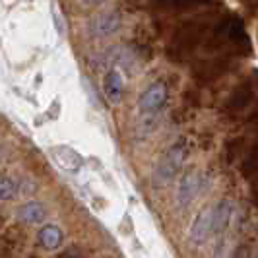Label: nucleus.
Returning a JSON list of instances; mask_svg holds the SVG:
<instances>
[{"mask_svg":"<svg viewBox=\"0 0 258 258\" xmlns=\"http://www.w3.org/2000/svg\"><path fill=\"white\" fill-rule=\"evenodd\" d=\"M220 18L221 16H218L216 12H206L181 22L171 33V39L167 43L169 60L175 64H182L190 60L194 52L200 49V45L206 43L212 27Z\"/></svg>","mask_w":258,"mask_h":258,"instance_id":"nucleus-1","label":"nucleus"},{"mask_svg":"<svg viewBox=\"0 0 258 258\" xmlns=\"http://www.w3.org/2000/svg\"><path fill=\"white\" fill-rule=\"evenodd\" d=\"M250 39L246 35L245 24L239 16H221L220 20L214 24L206 43H204V51L208 54H223V56H246L250 54Z\"/></svg>","mask_w":258,"mask_h":258,"instance_id":"nucleus-2","label":"nucleus"},{"mask_svg":"<svg viewBox=\"0 0 258 258\" xmlns=\"http://www.w3.org/2000/svg\"><path fill=\"white\" fill-rule=\"evenodd\" d=\"M258 93V70H254L252 76L245 78L241 84L235 86V90L231 91V95L225 99V103L221 107L223 115L229 118H237L239 115H243L246 109L252 105V101L256 99Z\"/></svg>","mask_w":258,"mask_h":258,"instance_id":"nucleus-3","label":"nucleus"},{"mask_svg":"<svg viewBox=\"0 0 258 258\" xmlns=\"http://www.w3.org/2000/svg\"><path fill=\"white\" fill-rule=\"evenodd\" d=\"M233 62H235V58H231V56L212 54L208 58H200L194 62L192 76L198 84L206 86V84H212L214 80L221 78L223 74H227L233 68Z\"/></svg>","mask_w":258,"mask_h":258,"instance_id":"nucleus-4","label":"nucleus"},{"mask_svg":"<svg viewBox=\"0 0 258 258\" xmlns=\"http://www.w3.org/2000/svg\"><path fill=\"white\" fill-rule=\"evenodd\" d=\"M184 157H186V144L179 140L169 148L165 155L161 157V161L157 163L155 169V181L159 184H165L169 182L179 171H181L182 163H184Z\"/></svg>","mask_w":258,"mask_h":258,"instance_id":"nucleus-5","label":"nucleus"},{"mask_svg":"<svg viewBox=\"0 0 258 258\" xmlns=\"http://www.w3.org/2000/svg\"><path fill=\"white\" fill-rule=\"evenodd\" d=\"M167 101V86L163 82H152L140 95L138 107L144 115H154L163 109V105Z\"/></svg>","mask_w":258,"mask_h":258,"instance_id":"nucleus-6","label":"nucleus"},{"mask_svg":"<svg viewBox=\"0 0 258 258\" xmlns=\"http://www.w3.org/2000/svg\"><path fill=\"white\" fill-rule=\"evenodd\" d=\"M26 245V231L22 225H12L0 235V258H18Z\"/></svg>","mask_w":258,"mask_h":258,"instance_id":"nucleus-7","label":"nucleus"},{"mask_svg":"<svg viewBox=\"0 0 258 258\" xmlns=\"http://www.w3.org/2000/svg\"><path fill=\"white\" fill-rule=\"evenodd\" d=\"M233 202L223 198L216 206H212V235H221L229 227V223L233 220Z\"/></svg>","mask_w":258,"mask_h":258,"instance_id":"nucleus-8","label":"nucleus"},{"mask_svg":"<svg viewBox=\"0 0 258 258\" xmlns=\"http://www.w3.org/2000/svg\"><path fill=\"white\" fill-rule=\"evenodd\" d=\"M210 235H212V206L204 208L194 218L192 227H190V241L194 245H202L206 243Z\"/></svg>","mask_w":258,"mask_h":258,"instance_id":"nucleus-9","label":"nucleus"},{"mask_svg":"<svg viewBox=\"0 0 258 258\" xmlns=\"http://www.w3.org/2000/svg\"><path fill=\"white\" fill-rule=\"evenodd\" d=\"M103 90H105V95H107L113 103H118V101L122 99V93H124V74H122V70L111 68V70L107 72L105 82H103Z\"/></svg>","mask_w":258,"mask_h":258,"instance_id":"nucleus-10","label":"nucleus"},{"mask_svg":"<svg viewBox=\"0 0 258 258\" xmlns=\"http://www.w3.org/2000/svg\"><path fill=\"white\" fill-rule=\"evenodd\" d=\"M198 186H200V179L194 171L184 173V177L181 179L179 186H177V200L181 206H188L192 202V198L198 192Z\"/></svg>","mask_w":258,"mask_h":258,"instance_id":"nucleus-11","label":"nucleus"},{"mask_svg":"<svg viewBox=\"0 0 258 258\" xmlns=\"http://www.w3.org/2000/svg\"><path fill=\"white\" fill-rule=\"evenodd\" d=\"M214 0H152V6L157 12H177V10H192L206 6Z\"/></svg>","mask_w":258,"mask_h":258,"instance_id":"nucleus-12","label":"nucleus"},{"mask_svg":"<svg viewBox=\"0 0 258 258\" xmlns=\"http://www.w3.org/2000/svg\"><path fill=\"white\" fill-rule=\"evenodd\" d=\"M62 239H64L62 229H60L58 225H54V223H47V225L41 227V231H39V245L43 246V248H47V250H56V248H60Z\"/></svg>","mask_w":258,"mask_h":258,"instance_id":"nucleus-13","label":"nucleus"},{"mask_svg":"<svg viewBox=\"0 0 258 258\" xmlns=\"http://www.w3.org/2000/svg\"><path fill=\"white\" fill-rule=\"evenodd\" d=\"M120 26V16L116 12H105L101 14L97 20H95V24H93V33L95 35H113L116 29Z\"/></svg>","mask_w":258,"mask_h":258,"instance_id":"nucleus-14","label":"nucleus"},{"mask_svg":"<svg viewBox=\"0 0 258 258\" xmlns=\"http://www.w3.org/2000/svg\"><path fill=\"white\" fill-rule=\"evenodd\" d=\"M45 216H47V212L39 202H26L18 210V218L26 223H41V221H45Z\"/></svg>","mask_w":258,"mask_h":258,"instance_id":"nucleus-15","label":"nucleus"},{"mask_svg":"<svg viewBox=\"0 0 258 258\" xmlns=\"http://www.w3.org/2000/svg\"><path fill=\"white\" fill-rule=\"evenodd\" d=\"M241 173H243L245 179H254V177H258V140L248 150L245 161L241 165Z\"/></svg>","mask_w":258,"mask_h":258,"instance_id":"nucleus-16","label":"nucleus"},{"mask_svg":"<svg viewBox=\"0 0 258 258\" xmlns=\"http://www.w3.org/2000/svg\"><path fill=\"white\" fill-rule=\"evenodd\" d=\"M56 152H58V154H54V157H56V159H58V163H62L68 171H72V173H74V171H78V167L82 165V159H80L72 150H68V148H60V150H56Z\"/></svg>","mask_w":258,"mask_h":258,"instance_id":"nucleus-17","label":"nucleus"},{"mask_svg":"<svg viewBox=\"0 0 258 258\" xmlns=\"http://www.w3.org/2000/svg\"><path fill=\"white\" fill-rule=\"evenodd\" d=\"M16 194V182L8 175H0V200H10Z\"/></svg>","mask_w":258,"mask_h":258,"instance_id":"nucleus-18","label":"nucleus"},{"mask_svg":"<svg viewBox=\"0 0 258 258\" xmlns=\"http://www.w3.org/2000/svg\"><path fill=\"white\" fill-rule=\"evenodd\" d=\"M54 258H80V254H78L76 248H66V250H62L58 256H54Z\"/></svg>","mask_w":258,"mask_h":258,"instance_id":"nucleus-19","label":"nucleus"},{"mask_svg":"<svg viewBox=\"0 0 258 258\" xmlns=\"http://www.w3.org/2000/svg\"><path fill=\"white\" fill-rule=\"evenodd\" d=\"M246 122L250 124V126H258V105L252 109V113L248 115V118H246Z\"/></svg>","mask_w":258,"mask_h":258,"instance_id":"nucleus-20","label":"nucleus"},{"mask_svg":"<svg viewBox=\"0 0 258 258\" xmlns=\"http://www.w3.org/2000/svg\"><path fill=\"white\" fill-rule=\"evenodd\" d=\"M233 258H248V250H246V246L237 248V250H235V254H233Z\"/></svg>","mask_w":258,"mask_h":258,"instance_id":"nucleus-21","label":"nucleus"},{"mask_svg":"<svg viewBox=\"0 0 258 258\" xmlns=\"http://www.w3.org/2000/svg\"><path fill=\"white\" fill-rule=\"evenodd\" d=\"M243 2H245L250 10H258V0H243Z\"/></svg>","mask_w":258,"mask_h":258,"instance_id":"nucleus-22","label":"nucleus"},{"mask_svg":"<svg viewBox=\"0 0 258 258\" xmlns=\"http://www.w3.org/2000/svg\"><path fill=\"white\" fill-rule=\"evenodd\" d=\"M252 200H254V204L258 206V182L252 186Z\"/></svg>","mask_w":258,"mask_h":258,"instance_id":"nucleus-23","label":"nucleus"},{"mask_svg":"<svg viewBox=\"0 0 258 258\" xmlns=\"http://www.w3.org/2000/svg\"><path fill=\"white\" fill-rule=\"evenodd\" d=\"M86 4H101V2H105V0H84Z\"/></svg>","mask_w":258,"mask_h":258,"instance_id":"nucleus-24","label":"nucleus"},{"mask_svg":"<svg viewBox=\"0 0 258 258\" xmlns=\"http://www.w3.org/2000/svg\"><path fill=\"white\" fill-rule=\"evenodd\" d=\"M29 258H37V256H29Z\"/></svg>","mask_w":258,"mask_h":258,"instance_id":"nucleus-25","label":"nucleus"},{"mask_svg":"<svg viewBox=\"0 0 258 258\" xmlns=\"http://www.w3.org/2000/svg\"><path fill=\"white\" fill-rule=\"evenodd\" d=\"M254 258H258V254H256V256H254Z\"/></svg>","mask_w":258,"mask_h":258,"instance_id":"nucleus-26","label":"nucleus"}]
</instances>
